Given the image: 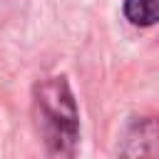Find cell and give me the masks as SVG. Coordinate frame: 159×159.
I'll return each mask as SVG.
<instances>
[{
    "label": "cell",
    "instance_id": "3",
    "mask_svg": "<svg viewBox=\"0 0 159 159\" xmlns=\"http://www.w3.org/2000/svg\"><path fill=\"white\" fill-rule=\"evenodd\" d=\"M124 15L132 25L149 27L159 22V0H124Z\"/></svg>",
    "mask_w": 159,
    "mask_h": 159
},
{
    "label": "cell",
    "instance_id": "2",
    "mask_svg": "<svg viewBox=\"0 0 159 159\" xmlns=\"http://www.w3.org/2000/svg\"><path fill=\"white\" fill-rule=\"evenodd\" d=\"M122 159H159V119L144 117L129 124L122 139Z\"/></svg>",
    "mask_w": 159,
    "mask_h": 159
},
{
    "label": "cell",
    "instance_id": "1",
    "mask_svg": "<svg viewBox=\"0 0 159 159\" xmlns=\"http://www.w3.org/2000/svg\"><path fill=\"white\" fill-rule=\"evenodd\" d=\"M35 117L45 139L47 159H75L80 142V114L65 77L35 84Z\"/></svg>",
    "mask_w": 159,
    "mask_h": 159
}]
</instances>
